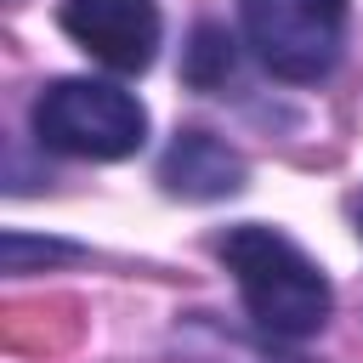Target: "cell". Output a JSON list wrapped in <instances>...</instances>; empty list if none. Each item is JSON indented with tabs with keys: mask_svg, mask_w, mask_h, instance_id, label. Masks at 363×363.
Masks as SVG:
<instances>
[{
	"mask_svg": "<svg viewBox=\"0 0 363 363\" xmlns=\"http://www.w3.org/2000/svg\"><path fill=\"white\" fill-rule=\"evenodd\" d=\"M34 136L68 159H130L147 142V113L108 79H51L34 96Z\"/></svg>",
	"mask_w": 363,
	"mask_h": 363,
	"instance_id": "2",
	"label": "cell"
},
{
	"mask_svg": "<svg viewBox=\"0 0 363 363\" xmlns=\"http://www.w3.org/2000/svg\"><path fill=\"white\" fill-rule=\"evenodd\" d=\"M216 255L227 261L238 295H244V312L278 335V340H306L329 323V278L323 267L295 244L284 238L278 227H261V221H244V227H227Z\"/></svg>",
	"mask_w": 363,
	"mask_h": 363,
	"instance_id": "1",
	"label": "cell"
},
{
	"mask_svg": "<svg viewBox=\"0 0 363 363\" xmlns=\"http://www.w3.org/2000/svg\"><path fill=\"white\" fill-rule=\"evenodd\" d=\"M62 34L113 74H142L159 51L153 0H62Z\"/></svg>",
	"mask_w": 363,
	"mask_h": 363,
	"instance_id": "4",
	"label": "cell"
},
{
	"mask_svg": "<svg viewBox=\"0 0 363 363\" xmlns=\"http://www.w3.org/2000/svg\"><path fill=\"white\" fill-rule=\"evenodd\" d=\"M233 74V40H227V28H199L193 34V45H187V79L193 85H216V79H227Z\"/></svg>",
	"mask_w": 363,
	"mask_h": 363,
	"instance_id": "6",
	"label": "cell"
},
{
	"mask_svg": "<svg viewBox=\"0 0 363 363\" xmlns=\"http://www.w3.org/2000/svg\"><path fill=\"white\" fill-rule=\"evenodd\" d=\"M244 34L267 74L278 79H323L346 40V0H238Z\"/></svg>",
	"mask_w": 363,
	"mask_h": 363,
	"instance_id": "3",
	"label": "cell"
},
{
	"mask_svg": "<svg viewBox=\"0 0 363 363\" xmlns=\"http://www.w3.org/2000/svg\"><path fill=\"white\" fill-rule=\"evenodd\" d=\"M159 182L182 199H227L244 187V159L204 136V130H182L170 147H164V164H159Z\"/></svg>",
	"mask_w": 363,
	"mask_h": 363,
	"instance_id": "5",
	"label": "cell"
}]
</instances>
